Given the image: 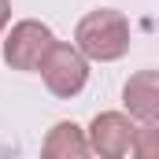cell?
Wrapping results in <instances>:
<instances>
[{
	"label": "cell",
	"mask_w": 159,
	"mask_h": 159,
	"mask_svg": "<svg viewBox=\"0 0 159 159\" xmlns=\"http://www.w3.org/2000/svg\"><path fill=\"white\" fill-rule=\"evenodd\" d=\"M74 44L85 59H96V63H115L129 52V22L126 15L115 7H100V11H89L74 30Z\"/></svg>",
	"instance_id": "1"
},
{
	"label": "cell",
	"mask_w": 159,
	"mask_h": 159,
	"mask_svg": "<svg viewBox=\"0 0 159 159\" xmlns=\"http://www.w3.org/2000/svg\"><path fill=\"white\" fill-rule=\"evenodd\" d=\"M41 78H44V85H48L52 96L70 100V96H78L81 89H85V81H89V59L78 52V44L56 41L48 48L44 63H41Z\"/></svg>",
	"instance_id": "2"
},
{
	"label": "cell",
	"mask_w": 159,
	"mask_h": 159,
	"mask_svg": "<svg viewBox=\"0 0 159 159\" xmlns=\"http://www.w3.org/2000/svg\"><path fill=\"white\" fill-rule=\"evenodd\" d=\"M52 44H56V37H52V30L44 22L22 19V22L11 26V34L4 41V63L11 70H41V63H44Z\"/></svg>",
	"instance_id": "3"
},
{
	"label": "cell",
	"mask_w": 159,
	"mask_h": 159,
	"mask_svg": "<svg viewBox=\"0 0 159 159\" xmlns=\"http://www.w3.org/2000/svg\"><path fill=\"white\" fill-rule=\"evenodd\" d=\"M133 133H137V126L129 122V115H122V111H100L89 122V148L100 159H122L133 148Z\"/></svg>",
	"instance_id": "4"
},
{
	"label": "cell",
	"mask_w": 159,
	"mask_h": 159,
	"mask_svg": "<svg viewBox=\"0 0 159 159\" xmlns=\"http://www.w3.org/2000/svg\"><path fill=\"white\" fill-rule=\"evenodd\" d=\"M122 104H126L129 119L159 122V70L156 67L129 74V81L122 85Z\"/></svg>",
	"instance_id": "5"
},
{
	"label": "cell",
	"mask_w": 159,
	"mask_h": 159,
	"mask_svg": "<svg viewBox=\"0 0 159 159\" xmlns=\"http://www.w3.org/2000/svg\"><path fill=\"white\" fill-rule=\"evenodd\" d=\"M89 133L74 122H56L41 144V159H89Z\"/></svg>",
	"instance_id": "6"
},
{
	"label": "cell",
	"mask_w": 159,
	"mask_h": 159,
	"mask_svg": "<svg viewBox=\"0 0 159 159\" xmlns=\"http://www.w3.org/2000/svg\"><path fill=\"white\" fill-rule=\"evenodd\" d=\"M133 159H159V126L156 122H144V126H137V133H133Z\"/></svg>",
	"instance_id": "7"
},
{
	"label": "cell",
	"mask_w": 159,
	"mask_h": 159,
	"mask_svg": "<svg viewBox=\"0 0 159 159\" xmlns=\"http://www.w3.org/2000/svg\"><path fill=\"white\" fill-rule=\"evenodd\" d=\"M7 19H11V0H0V30L7 26Z\"/></svg>",
	"instance_id": "8"
}]
</instances>
